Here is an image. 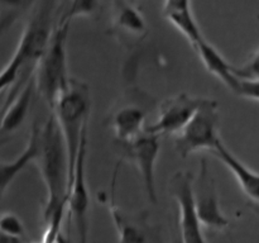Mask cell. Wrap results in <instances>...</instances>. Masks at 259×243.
<instances>
[{"label": "cell", "mask_w": 259, "mask_h": 243, "mask_svg": "<svg viewBox=\"0 0 259 243\" xmlns=\"http://www.w3.org/2000/svg\"><path fill=\"white\" fill-rule=\"evenodd\" d=\"M0 243H25L23 238H17L12 237V235H8L5 233H3L0 230Z\"/></svg>", "instance_id": "obj_23"}, {"label": "cell", "mask_w": 259, "mask_h": 243, "mask_svg": "<svg viewBox=\"0 0 259 243\" xmlns=\"http://www.w3.org/2000/svg\"><path fill=\"white\" fill-rule=\"evenodd\" d=\"M172 243H184V242H182L181 235H180V233H179V235H176V237H175V239L172 240Z\"/></svg>", "instance_id": "obj_24"}, {"label": "cell", "mask_w": 259, "mask_h": 243, "mask_svg": "<svg viewBox=\"0 0 259 243\" xmlns=\"http://www.w3.org/2000/svg\"><path fill=\"white\" fill-rule=\"evenodd\" d=\"M56 3L57 0H38L35 4L34 13L25 24L12 58L0 71V105L12 86L34 75L38 61L47 48L55 28Z\"/></svg>", "instance_id": "obj_2"}, {"label": "cell", "mask_w": 259, "mask_h": 243, "mask_svg": "<svg viewBox=\"0 0 259 243\" xmlns=\"http://www.w3.org/2000/svg\"><path fill=\"white\" fill-rule=\"evenodd\" d=\"M39 129L40 127L38 124H33L27 146L22 153L13 161L0 162V197L9 187V185L14 181L15 177L25 169V166H28L30 162H34L37 158Z\"/></svg>", "instance_id": "obj_16"}, {"label": "cell", "mask_w": 259, "mask_h": 243, "mask_svg": "<svg viewBox=\"0 0 259 243\" xmlns=\"http://www.w3.org/2000/svg\"><path fill=\"white\" fill-rule=\"evenodd\" d=\"M86 153H88V134L83 137L78 149L75 174L71 181L68 194V212L75 224L78 243H88L89 237V210H90V194L86 184Z\"/></svg>", "instance_id": "obj_11"}, {"label": "cell", "mask_w": 259, "mask_h": 243, "mask_svg": "<svg viewBox=\"0 0 259 243\" xmlns=\"http://www.w3.org/2000/svg\"><path fill=\"white\" fill-rule=\"evenodd\" d=\"M195 51H196L197 56L201 60L202 65L205 66L207 71L219 81H222L227 88H229L233 93H235L239 85V78L235 76L234 66L232 63L228 62L224 58V56L209 42L205 37L200 38L194 46H192Z\"/></svg>", "instance_id": "obj_13"}, {"label": "cell", "mask_w": 259, "mask_h": 243, "mask_svg": "<svg viewBox=\"0 0 259 243\" xmlns=\"http://www.w3.org/2000/svg\"><path fill=\"white\" fill-rule=\"evenodd\" d=\"M120 165L118 164L114 170L109 202V210L118 233V243H162L161 228L157 224L149 223L148 212L128 214L116 205L115 182Z\"/></svg>", "instance_id": "obj_8"}, {"label": "cell", "mask_w": 259, "mask_h": 243, "mask_svg": "<svg viewBox=\"0 0 259 243\" xmlns=\"http://www.w3.org/2000/svg\"><path fill=\"white\" fill-rule=\"evenodd\" d=\"M37 3L38 0H0V37Z\"/></svg>", "instance_id": "obj_18"}, {"label": "cell", "mask_w": 259, "mask_h": 243, "mask_svg": "<svg viewBox=\"0 0 259 243\" xmlns=\"http://www.w3.org/2000/svg\"><path fill=\"white\" fill-rule=\"evenodd\" d=\"M99 0H70L66 12L60 18V23H70L78 17H89L96 12Z\"/></svg>", "instance_id": "obj_19"}, {"label": "cell", "mask_w": 259, "mask_h": 243, "mask_svg": "<svg viewBox=\"0 0 259 243\" xmlns=\"http://www.w3.org/2000/svg\"><path fill=\"white\" fill-rule=\"evenodd\" d=\"M209 99L204 96L190 95L187 93L171 96L159 106L157 120L153 124L147 126L146 129L159 136L177 134Z\"/></svg>", "instance_id": "obj_10"}, {"label": "cell", "mask_w": 259, "mask_h": 243, "mask_svg": "<svg viewBox=\"0 0 259 243\" xmlns=\"http://www.w3.org/2000/svg\"><path fill=\"white\" fill-rule=\"evenodd\" d=\"M147 113L137 105H125L111 114L110 127L116 142H129L146 131Z\"/></svg>", "instance_id": "obj_15"}, {"label": "cell", "mask_w": 259, "mask_h": 243, "mask_svg": "<svg viewBox=\"0 0 259 243\" xmlns=\"http://www.w3.org/2000/svg\"><path fill=\"white\" fill-rule=\"evenodd\" d=\"M91 110L90 88L83 81L71 77L65 90L60 94L51 113L56 116L62 131L70 162L71 181L75 174L78 149L88 134V123ZM71 186V185H70Z\"/></svg>", "instance_id": "obj_3"}, {"label": "cell", "mask_w": 259, "mask_h": 243, "mask_svg": "<svg viewBox=\"0 0 259 243\" xmlns=\"http://www.w3.org/2000/svg\"><path fill=\"white\" fill-rule=\"evenodd\" d=\"M219 105L214 99H209L191 120L175 134V148L177 153L186 158L201 149L212 151L220 141Z\"/></svg>", "instance_id": "obj_5"}, {"label": "cell", "mask_w": 259, "mask_h": 243, "mask_svg": "<svg viewBox=\"0 0 259 243\" xmlns=\"http://www.w3.org/2000/svg\"><path fill=\"white\" fill-rule=\"evenodd\" d=\"M34 162L47 190L46 232L42 243H61V227L68 204L71 175L65 138L52 113L39 129L38 154Z\"/></svg>", "instance_id": "obj_1"}, {"label": "cell", "mask_w": 259, "mask_h": 243, "mask_svg": "<svg viewBox=\"0 0 259 243\" xmlns=\"http://www.w3.org/2000/svg\"><path fill=\"white\" fill-rule=\"evenodd\" d=\"M159 138V134L146 129L132 141L116 142L120 146V161H129L137 167L142 176L147 196L153 204H157L156 162L161 151Z\"/></svg>", "instance_id": "obj_6"}, {"label": "cell", "mask_w": 259, "mask_h": 243, "mask_svg": "<svg viewBox=\"0 0 259 243\" xmlns=\"http://www.w3.org/2000/svg\"><path fill=\"white\" fill-rule=\"evenodd\" d=\"M70 23L55 24L47 48L37 63L34 71L35 90L40 94L50 110L70 83L67 65V35Z\"/></svg>", "instance_id": "obj_4"}, {"label": "cell", "mask_w": 259, "mask_h": 243, "mask_svg": "<svg viewBox=\"0 0 259 243\" xmlns=\"http://www.w3.org/2000/svg\"><path fill=\"white\" fill-rule=\"evenodd\" d=\"M212 154L219 161H222L229 171L234 175L235 180L239 184L240 189L253 201L259 204V174L253 171L244 162L240 161L229 148L220 139L212 149Z\"/></svg>", "instance_id": "obj_12"}, {"label": "cell", "mask_w": 259, "mask_h": 243, "mask_svg": "<svg viewBox=\"0 0 259 243\" xmlns=\"http://www.w3.org/2000/svg\"><path fill=\"white\" fill-rule=\"evenodd\" d=\"M235 94L249 100L259 101V80H242L239 78Z\"/></svg>", "instance_id": "obj_22"}, {"label": "cell", "mask_w": 259, "mask_h": 243, "mask_svg": "<svg viewBox=\"0 0 259 243\" xmlns=\"http://www.w3.org/2000/svg\"><path fill=\"white\" fill-rule=\"evenodd\" d=\"M195 208L202 225L209 229L223 230L229 225V219L220 208L214 177L206 158L200 159L199 175L194 177Z\"/></svg>", "instance_id": "obj_9"}, {"label": "cell", "mask_w": 259, "mask_h": 243, "mask_svg": "<svg viewBox=\"0 0 259 243\" xmlns=\"http://www.w3.org/2000/svg\"><path fill=\"white\" fill-rule=\"evenodd\" d=\"M235 76L242 80H259V48L244 65L234 66Z\"/></svg>", "instance_id": "obj_21"}, {"label": "cell", "mask_w": 259, "mask_h": 243, "mask_svg": "<svg viewBox=\"0 0 259 243\" xmlns=\"http://www.w3.org/2000/svg\"><path fill=\"white\" fill-rule=\"evenodd\" d=\"M168 189L179 205L180 235L184 243H207L202 233L194 200V175L189 171H177L168 182Z\"/></svg>", "instance_id": "obj_7"}, {"label": "cell", "mask_w": 259, "mask_h": 243, "mask_svg": "<svg viewBox=\"0 0 259 243\" xmlns=\"http://www.w3.org/2000/svg\"><path fill=\"white\" fill-rule=\"evenodd\" d=\"M162 14L191 46L204 37L192 14L191 0H164Z\"/></svg>", "instance_id": "obj_14"}, {"label": "cell", "mask_w": 259, "mask_h": 243, "mask_svg": "<svg viewBox=\"0 0 259 243\" xmlns=\"http://www.w3.org/2000/svg\"><path fill=\"white\" fill-rule=\"evenodd\" d=\"M129 2H133V3H136V2H137V0H129Z\"/></svg>", "instance_id": "obj_25"}, {"label": "cell", "mask_w": 259, "mask_h": 243, "mask_svg": "<svg viewBox=\"0 0 259 243\" xmlns=\"http://www.w3.org/2000/svg\"><path fill=\"white\" fill-rule=\"evenodd\" d=\"M113 30L142 38L148 32L143 14L129 0H114Z\"/></svg>", "instance_id": "obj_17"}, {"label": "cell", "mask_w": 259, "mask_h": 243, "mask_svg": "<svg viewBox=\"0 0 259 243\" xmlns=\"http://www.w3.org/2000/svg\"><path fill=\"white\" fill-rule=\"evenodd\" d=\"M40 243H42V242H40Z\"/></svg>", "instance_id": "obj_26"}, {"label": "cell", "mask_w": 259, "mask_h": 243, "mask_svg": "<svg viewBox=\"0 0 259 243\" xmlns=\"http://www.w3.org/2000/svg\"><path fill=\"white\" fill-rule=\"evenodd\" d=\"M0 230L12 237H25V228L20 218L14 213H2L0 214Z\"/></svg>", "instance_id": "obj_20"}]
</instances>
